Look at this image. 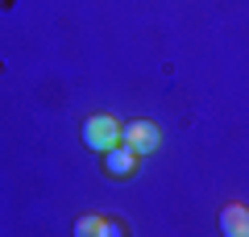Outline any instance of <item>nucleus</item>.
<instances>
[{
    "mask_svg": "<svg viewBox=\"0 0 249 237\" xmlns=\"http://www.w3.org/2000/svg\"><path fill=\"white\" fill-rule=\"evenodd\" d=\"M137 171V150L124 146V141H116L112 150H104V175L112 179H129Z\"/></svg>",
    "mask_w": 249,
    "mask_h": 237,
    "instance_id": "obj_3",
    "label": "nucleus"
},
{
    "mask_svg": "<svg viewBox=\"0 0 249 237\" xmlns=\"http://www.w3.org/2000/svg\"><path fill=\"white\" fill-rule=\"evenodd\" d=\"M100 225H104V220L91 212V217H79V220H75V233H79V237H91V233H100Z\"/></svg>",
    "mask_w": 249,
    "mask_h": 237,
    "instance_id": "obj_5",
    "label": "nucleus"
},
{
    "mask_svg": "<svg viewBox=\"0 0 249 237\" xmlns=\"http://www.w3.org/2000/svg\"><path fill=\"white\" fill-rule=\"evenodd\" d=\"M121 141H124V146H133L137 158H142V154H154V150L162 146V129L154 121H129L121 129Z\"/></svg>",
    "mask_w": 249,
    "mask_h": 237,
    "instance_id": "obj_2",
    "label": "nucleus"
},
{
    "mask_svg": "<svg viewBox=\"0 0 249 237\" xmlns=\"http://www.w3.org/2000/svg\"><path fill=\"white\" fill-rule=\"evenodd\" d=\"M116 141H121V121L108 113H91L88 121H83V146L96 150V154H104V150H112Z\"/></svg>",
    "mask_w": 249,
    "mask_h": 237,
    "instance_id": "obj_1",
    "label": "nucleus"
},
{
    "mask_svg": "<svg viewBox=\"0 0 249 237\" xmlns=\"http://www.w3.org/2000/svg\"><path fill=\"white\" fill-rule=\"evenodd\" d=\"M220 233L249 237V208H245V204H224V208H220Z\"/></svg>",
    "mask_w": 249,
    "mask_h": 237,
    "instance_id": "obj_4",
    "label": "nucleus"
},
{
    "mask_svg": "<svg viewBox=\"0 0 249 237\" xmlns=\"http://www.w3.org/2000/svg\"><path fill=\"white\" fill-rule=\"evenodd\" d=\"M100 233H104V237H121V233H124V225H116V220H104V225H100Z\"/></svg>",
    "mask_w": 249,
    "mask_h": 237,
    "instance_id": "obj_6",
    "label": "nucleus"
}]
</instances>
